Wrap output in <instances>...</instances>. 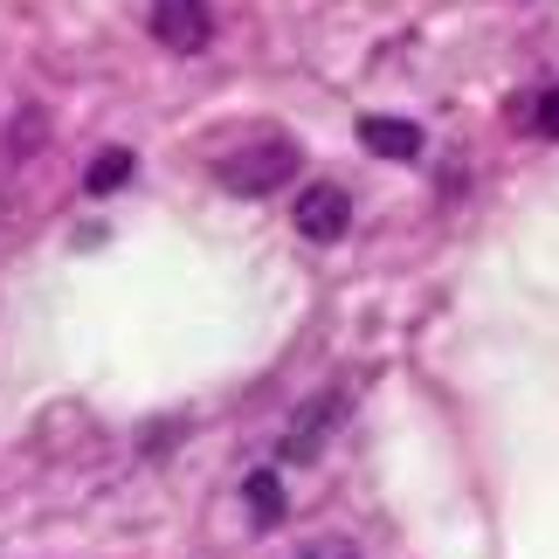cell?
<instances>
[{"label": "cell", "mask_w": 559, "mask_h": 559, "mask_svg": "<svg viewBox=\"0 0 559 559\" xmlns=\"http://www.w3.org/2000/svg\"><path fill=\"white\" fill-rule=\"evenodd\" d=\"M338 421H346V401H338V394L305 401V407H297V421L284 428V456H290V463H311L318 449H325V436H332Z\"/></svg>", "instance_id": "cell-4"}, {"label": "cell", "mask_w": 559, "mask_h": 559, "mask_svg": "<svg viewBox=\"0 0 559 559\" xmlns=\"http://www.w3.org/2000/svg\"><path fill=\"white\" fill-rule=\"evenodd\" d=\"M124 180H132V153H124V145H111V153H97L91 166H83V187L91 193H118Z\"/></svg>", "instance_id": "cell-7"}, {"label": "cell", "mask_w": 559, "mask_h": 559, "mask_svg": "<svg viewBox=\"0 0 559 559\" xmlns=\"http://www.w3.org/2000/svg\"><path fill=\"white\" fill-rule=\"evenodd\" d=\"M519 118H532V132H539V139H559V91L525 97V104H519Z\"/></svg>", "instance_id": "cell-8"}, {"label": "cell", "mask_w": 559, "mask_h": 559, "mask_svg": "<svg viewBox=\"0 0 559 559\" xmlns=\"http://www.w3.org/2000/svg\"><path fill=\"white\" fill-rule=\"evenodd\" d=\"M153 41L174 56H201L214 41V8L207 0H153Z\"/></svg>", "instance_id": "cell-2"}, {"label": "cell", "mask_w": 559, "mask_h": 559, "mask_svg": "<svg viewBox=\"0 0 559 559\" xmlns=\"http://www.w3.org/2000/svg\"><path fill=\"white\" fill-rule=\"evenodd\" d=\"M359 145L373 159H421V124L407 118H359Z\"/></svg>", "instance_id": "cell-5"}, {"label": "cell", "mask_w": 559, "mask_h": 559, "mask_svg": "<svg viewBox=\"0 0 559 559\" xmlns=\"http://www.w3.org/2000/svg\"><path fill=\"white\" fill-rule=\"evenodd\" d=\"M242 498H249V519L255 525H284V484H276L270 469H249V477H242Z\"/></svg>", "instance_id": "cell-6"}, {"label": "cell", "mask_w": 559, "mask_h": 559, "mask_svg": "<svg viewBox=\"0 0 559 559\" xmlns=\"http://www.w3.org/2000/svg\"><path fill=\"white\" fill-rule=\"evenodd\" d=\"M297 559H359V546L338 539V532H325V539H305V546H297Z\"/></svg>", "instance_id": "cell-9"}, {"label": "cell", "mask_w": 559, "mask_h": 559, "mask_svg": "<svg viewBox=\"0 0 559 559\" xmlns=\"http://www.w3.org/2000/svg\"><path fill=\"white\" fill-rule=\"evenodd\" d=\"M297 166H305V145L290 132H263V139H249V145H235V153L214 159V180L228 193H276Z\"/></svg>", "instance_id": "cell-1"}, {"label": "cell", "mask_w": 559, "mask_h": 559, "mask_svg": "<svg viewBox=\"0 0 559 559\" xmlns=\"http://www.w3.org/2000/svg\"><path fill=\"white\" fill-rule=\"evenodd\" d=\"M346 228H353V201H346V187L318 180V187L297 193V235H305V242H338Z\"/></svg>", "instance_id": "cell-3"}]
</instances>
